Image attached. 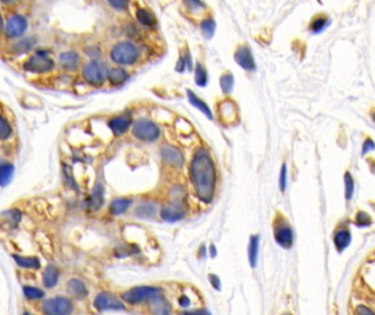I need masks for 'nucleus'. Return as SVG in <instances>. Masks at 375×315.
Masks as SVG:
<instances>
[{
	"label": "nucleus",
	"mask_w": 375,
	"mask_h": 315,
	"mask_svg": "<svg viewBox=\"0 0 375 315\" xmlns=\"http://www.w3.org/2000/svg\"><path fill=\"white\" fill-rule=\"evenodd\" d=\"M190 175L195 195L203 202L212 201L216 188V169L207 150L199 149L190 164Z\"/></svg>",
	"instance_id": "f257e3e1"
},
{
	"label": "nucleus",
	"mask_w": 375,
	"mask_h": 315,
	"mask_svg": "<svg viewBox=\"0 0 375 315\" xmlns=\"http://www.w3.org/2000/svg\"><path fill=\"white\" fill-rule=\"evenodd\" d=\"M163 295V291L157 287L151 286H139L134 287L130 290L122 293V299L126 303L130 304H139L143 302H152L158 296Z\"/></svg>",
	"instance_id": "f03ea898"
},
{
	"label": "nucleus",
	"mask_w": 375,
	"mask_h": 315,
	"mask_svg": "<svg viewBox=\"0 0 375 315\" xmlns=\"http://www.w3.org/2000/svg\"><path fill=\"white\" fill-rule=\"evenodd\" d=\"M138 49L132 42L124 41L115 44L111 51V58L115 64L133 65L138 59Z\"/></svg>",
	"instance_id": "7ed1b4c3"
},
{
	"label": "nucleus",
	"mask_w": 375,
	"mask_h": 315,
	"mask_svg": "<svg viewBox=\"0 0 375 315\" xmlns=\"http://www.w3.org/2000/svg\"><path fill=\"white\" fill-rule=\"evenodd\" d=\"M273 236L281 248L290 249L293 245V231L283 216L278 215L274 218Z\"/></svg>",
	"instance_id": "20e7f679"
},
{
	"label": "nucleus",
	"mask_w": 375,
	"mask_h": 315,
	"mask_svg": "<svg viewBox=\"0 0 375 315\" xmlns=\"http://www.w3.org/2000/svg\"><path fill=\"white\" fill-rule=\"evenodd\" d=\"M72 308L71 301L65 296L47 299L42 304V311L45 315H70Z\"/></svg>",
	"instance_id": "39448f33"
},
{
	"label": "nucleus",
	"mask_w": 375,
	"mask_h": 315,
	"mask_svg": "<svg viewBox=\"0 0 375 315\" xmlns=\"http://www.w3.org/2000/svg\"><path fill=\"white\" fill-rule=\"evenodd\" d=\"M133 135L142 141H155L161 136V129L154 122L140 119L134 124Z\"/></svg>",
	"instance_id": "423d86ee"
},
{
	"label": "nucleus",
	"mask_w": 375,
	"mask_h": 315,
	"mask_svg": "<svg viewBox=\"0 0 375 315\" xmlns=\"http://www.w3.org/2000/svg\"><path fill=\"white\" fill-rule=\"evenodd\" d=\"M54 61L48 56V53L43 51L36 52L33 56H31L24 64V70L34 72V73H43L53 69Z\"/></svg>",
	"instance_id": "0eeeda50"
},
{
	"label": "nucleus",
	"mask_w": 375,
	"mask_h": 315,
	"mask_svg": "<svg viewBox=\"0 0 375 315\" xmlns=\"http://www.w3.org/2000/svg\"><path fill=\"white\" fill-rule=\"evenodd\" d=\"M106 66L98 60H92L85 66L83 70L84 79L91 85H101L106 80Z\"/></svg>",
	"instance_id": "6e6552de"
},
{
	"label": "nucleus",
	"mask_w": 375,
	"mask_h": 315,
	"mask_svg": "<svg viewBox=\"0 0 375 315\" xmlns=\"http://www.w3.org/2000/svg\"><path fill=\"white\" fill-rule=\"evenodd\" d=\"M95 306L100 311H121L125 306L123 302L111 292H101L96 296Z\"/></svg>",
	"instance_id": "1a4fd4ad"
},
{
	"label": "nucleus",
	"mask_w": 375,
	"mask_h": 315,
	"mask_svg": "<svg viewBox=\"0 0 375 315\" xmlns=\"http://www.w3.org/2000/svg\"><path fill=\"white\" fill-rule=\"evenodd\" d=\"M187 208L184 202L171 201L161 210V217L167 222H176L186 217Z\"/></svg>",
	"instance_id": "9d476101"
},
{
	"label": "nucleus",
	"mask_w": 375,
	"mask_h": 315,
	"mask_svg": "<svg viewBox=\"0 0 375 315\" xmlns=\"http://www.w3.org/2000/svg\"><path fill=\"white\" fill-rule=\"evenodd\" d=\"M162 158L166 163L173 168H181L184 163V158L181 151L174 146H164L162 148Z\"/></svg>",
	"instance_id": "9b49d317"
},
{
	"label": "nucleus",
	"mask_w": 375,
	"mask_h": 315,
	"mask_svg": "<svg viewBox=\"0 0 375 315\" xmlns=\"http://www.w3.org/2000/svg\"><path fill=\"white\" fill-rule=\"evenodd\" d=\"M235 61L244 68L245 70H255L256 68V63L253 54H251V49L247 45H242L237 48V51L235 52Z\"/></svg>",
	"instance_id": "f8f14e48"
},
{
	"label": "nucleus",
	"mask_w": 375,
	"mask_h": 315,
	"mask_svg": "<svg viewBox=\"0 0 375 315\" xmlns=\"http://www.w3.org/2000/svg\"><path fill=\"white\" fill-rule=\"evenodd\" d=\"M28 22L22 16L11 17L6 26V34L9 38H19L26 32Z\"/></svg>",
	"instance_id": "ddd939ff"
},
{
	"label": "nucleus",
	"mask_w": 375,
	"mask_h": 315,
	"mask_svg": "<svg viewBox=\"0 0 375 315\" xmlns=\"http://www.w3.org/2000/svg\"><path fill=\"white\" fill-rule=\"evenodd\" d=\"M132 124V120L128 116L122 115L113 117L112 120L109 121V127L113 132L114 135H123L127 132Z\"/></svg>",
	"instance_id": "4468645a"
},
{
	"label": "nucleus",
	"mask_w": 375,
	"mask_h": 315,
	"mask_svg": "<svg viewBox=\"0 0 375 315\" xmlns=\"http://www.w3.org/2000/svg\"><path fill=\"white\" fill-rule=\"evenodd\" d=\"M334 243L338 252H343L351 243V233L347 228L338 229L334 234Z\"/></svg>",
	"instance_id": "2eb2a0df"
},
{
	"label": "nucleus",
	"mask_w": 375,
	"mask_h": 315,
	"mask_svg": "<svg viewBox=\"0 0 375 315\" xmlns=\"http://www.w3.org/2000/svg\"><path fill=\"white\" fill-rule=\"evenodd\" d=\"M151 312L153 315H171V304L164 295L149 302Z\"/></svg>",
	"instance_id": "dca6fc26"
},
{
	"label": "nucleus",
	"mask_w": 375,
	"mask_h": 315,
	"mask_svg": "<svg viewBox=\"0 0 375 315\" xmlns=\"http://www.w3.org/2000/svg\"><path fill=\"white\" fill-rule=\"evenodd\" d=\"M67 291L78 299H84L88 294V289L85 282L81 279H76V278L67 282Z\"/></svg>",
	"instance_id": "f3484780"
},
{
	"label": "nucleus",
	"mask_w": 375,
	"mask_h": 315,
	"mask_svg": "<svg viewBox=\"0 0 375 315\" xmlns=\"http://www.w3.org/2000/svg\"><path fill=\"white\" fill-rule=\"evenodd\" d=\"M128 77L130 76H128L127 71L120 67L111 68V69L107 72V79L112 85L123 84L128 79Z\"/></svg>",
	"instance_id": "a211bd4d"
},
{
	"label": "nucleus",
	"mask_w": 375,
	"mask_h": 315,
	"mask_svg": "<svg viewBox=\"0 0 375 315\" xmlns=\"http://www.w3.org/2000/svg\"><path fill=\"white\" fill-rule=\"evenodd\" d=\"M187 95H188V98H189V102L191 103L194 108L199 109L201 112L207 117L208 120H213L212 111H211L210 108H208V105L204 101L201 100V98L191 90L187 91Z\"/></svg>",
	"instance_id": "6ab92c4d"
},
{
	"label": "nucleus",
	"mask_w": 375,
	"mask_h": 315,
	"mask_svg": "<svg viewBox=\"0 0 375 315\" xmlns=\"http://www.w3.org/2000/svg\"><path fill=\"white\" fill-rule=\"evenodd\" d=\"M59 64L67 70H75L79 65V56L75 52H66L59 56Z\"/></svg>",
	"instance_id": "aec40b11"
},
{
	"label": "nucleus",
	"mask_w": 375,
	"mask_h": 315,
	"mask_svg": "<svg viewBox=\"0 0 375 315\" xmlns=\"http://www.w3.org/2000/svg\"><path fill=\"white\" fill-rule=\"evenodd\" d=\"M136 19L144 27L153 28L156 26V17L147 8H138L136 10Z\"/></svg>",
	"instance_id": "412c9836"
},
{
	"label": "nucleus",
	"mask_w": 375,
	"mask_h": 315,
	"mask_svg": "<svg viewBox=\"0 0 375 315\" xmlns=\"http://www.w3.org/2000/svg\"><path fill=\"white\" fill-rule=\"evenodd\" d=\"M259 236H251L248 244V259L251 267L257 266L258 254H259Z\"/></svg>",
	"instance_id": "4be33fe9"
},
{
	"label": "nucleus",
	"mask_w": 375,
	"mask_h": 315,
	"mask_svg": "<svg viewBox=\"0 0 375 315\" xmlns=\"http://www.w3.org/2000/svg\"><path fill=\"white\" fill-rule=\"evenodd\" d=\"M132 203V200L128 198H124V197H121V198H115L112 200V202L110 203V213L114 216H120L122 214H124L126 210L130 208Z\"/></svg>",
	"instance_id": "5701e85b"
},
{
	"label": "nucleus",
	"mask_w": 375,
	"mask_h": 315,
	"mask_svg": "<svg viewBox=\"0 0 375 315\" xmlns=\"http://www.w3.org/2000/svg\"><path fill=\"white\" fill-rule=\"evenodd\" d=\"M157 212V207L155 203H152V202H144V203H140V205L135 209L134 212V215L136 216V217L138 218H152L155 216Z\"/></svg>",
	"instance_id": "b1692460"
},
{
	"label": "nucleus",
	"mask_w": 375,
	"mask_h": 315,
	"mask_svg": "<svg viewBox=\"0 0 375 315\" xmlns=\"http://www.w3.org/2000/svg\"><path fill=\"white\" fill-rule=\"evenodd\" d=\"M59 271L55 266H47L43 273V282L47 288H52L56 285L58 281Z\"/></svg>",
	"instance_id": "393cba45"
},
{
	"label": "nucleus",
	"mask_w": 375,
	"mask_h": 315,
	"mask_svg": "<svg viewBox=\"0 0 375 315\" xmlns=\"http://www.w3.org/2000/svg\"><path fill=\"white\" fill-rule=\"evenodd\" d=\"M104 200V189L102 184H98L97 186L94 188L90 196V206L95 210L99 209Z\"/></svg>",
	"instance_id": "a878e982"
},
{
	"label": "nucleus",
	"mask_w": 375,
	"mask_h": 315,
	"mask_svg": "<svg viewBox=\"0 0 375 315\" xmlns=\"http://www.w3.org/2000/svg\"><path fill=\"white\" fill-rule=\"evenodd\" d=\"M15 261L19 266L23 268H31V269H39L41 267V263L36 257H24V256H14Z\"/></svg>",
	"instance_id": "bb28decb"
},
{
	"label": "nucleus",
	"mask_w": 375,
	"mask_h": 315,
	"mask_svg": "<svg viewBox=\"0 0 375 315\" xmlns=\"http://www.w3.org/2000/svg\"><path fill=\"white\" fill-rule=\"evenodd\" d=\"M14 171L15 169L11 164H0V185H2V186H6V185H8L10 183L12 176H14Z\"/></svg>",
	"instance_id": "cd10ccee"
},
{
	"label": "nucleus",
	"mask_w": 375,
	"mask_h": 315,
	"mask_svg": "<svg viewBox=\"0 0 375 315\" xmlns=\"http://www.w3.org/2000/svg\"><path fill=\"white\" fill-rule=\"evenodd\" d=\"M194 81L201 88L205 86L207 84V71L206 68L202 64L198 63L195 66L194 69Z\"/></svg>",
	"instance_id": "c85d7f7f"
},
{
	"label": "nucleus",
	"mask_w": 375,
	"mask_h": 315,
	"mask_svg": "<svg viewBox=\"0 0 375 315\" xmlns=\"http://www.w3.org/2000/svg\"><path fill=\"white\" fill-rule=\"evenodd\" d=\"M219 85L220 89H222L223 93L225 94H230L233 91V86H234V76L231 72H225L224 75L220 76L219 79Z\"/></svg>",
	"instance_id": "c756f323"
},
{
	"label": "nucleus",
	"mask_w": 375,
	"mask_h": 315,
	"mask_svg": "<svg viewBox=\"0 0 375 315\" xmlns=\"http://www.w3.org/2000/svg\"><path fill=\"white\" fill-rule=\"evenodd\" d=\"M220 109H222V112H220V114H222L223 119L225 121L234 120V116L236 115L235 104L231 101H225L224 103H222V107H220Z\"/></svg>",
	"instance_id": "7c9ffc66"
},
{
	"label": "nucleus",
	"mask_w": 375,
	"mask_h": 315,
	"mask_svg": "<svg viewBox=\"0 0 375 315\" xmlns=\"http://www.w3.org/2000/svg\"><path fill=\"white\" fill-rule=\"evenodd\" d=\"M23 293L26 295V298L29 300H39L44 296V291L41 290L40 288L32 287V286H27L23 288Z\"/></svg>",
	"instance_id": "2f4dec72"
},
{
	"label": "nucleus",
	"mask_w": 375,
	"mask_h": 315,
	"mask_svg": "<svg viewBox=\"0 0 375 315\" xmlns=\"http://www.w3.org/2000/svg\"><path fill=\"white\" fill-rule=\"evenodd\" d=\"M201 30H202L203 34H204V36L211 39L215 32V21L212 19V18L204 19L201 23Z\"/></svg>",
	"instance_id": "473e14b6"
},
{
	"label": "nucleus",
	"mask_w": 375,
	"mask_h": 315,
	"mask_svg": "<svg viewBox=\"0 0 375 315\" xmlns=\"http://www.w3.org/2000/svg\"><path fill=\"white\" fill-rule=\"evenodd\" d=\"M11 127L8 124V122L6 121L4 117L0 116V139L6 140L10 137L11 135Z\"/></svg>",
	"instance_id": "72a5a7b5"
},
{
	"label": "nucleus",
	"mask_w": 375,
	"mask_h": 315,
	"mask_svg": "<svg viewBox=\"0 0 375 315\" xmlns=\"http://www.w3.org/2000/svg\"><path fill=\"white\" fill-rule=\"evenodd\" d=\"M355 224L359 227H367L372 224V219L370 215L364 212H359L355 216Z\"/></svg>",
	"instance_id": "f704fd0d"
},
{
	"label": "nucleus",
	"mask_w": 375,
	"mask_h": 315,
	"mask_svg": "<svg viewBox=\"0 0 375 315\" xmlns=\"http://www.w3.org/2000/svg\"><path fill=\"white\" fill-rule=\"evenodd\" d=\"M345 182H346V198H347V200H350L352 198L354 185H353L352 177H351V175L349 174V173H347L346 176H345Z\"/></svg>",
	"instance_id": "c9c22d12"
},
{
	"label": "nucleus",
	"mask_w": 375,
	"mask_h": 315,
	"mask_svg": "<svg viewBox=\"0 0 375 315\" xmlns=\"http://www.w3.org/2000/svg\"><path fill=\"white\" fill-rule=\"evenodd\" d=\"M325 26H326L325 18H317V19L313 21L312 29H313V31H315V32H319V31H322L324 29Z\"/></svg>",
	"instance_id": "e433bc0d"
},
{
	"label": "nucleus",
	"mask_w": 375,
	"mask_h": 315,
	"mask_svg": "<svg viewBox=\"0 0 375 315\" xmlns=\"http://www.w3.org/2000/svg\"><path fill=\"white\" fill-rule=\"evenodd\" d=\"M280 189L282 191H284L286 188V165L283 164L282 165V169L280 172Z\"/></svg>",
	"instance_id": "4c0bfd02"
},
{
	"label": "nucleus",
	"mask_w": 375,
	"mask_h": 315,
	"mask_svg": "<svg viewBox=\"0 0 375 315\" xmlns=\"http://www.w3.org/2000/svg\"><path fill=\"white\" fill-rule=\"evenodd\" d=\"M356 315H375V313L371 310L370 307L365 305H358L355 308Z\"/></svg>",
	"instance_id": "58836bf2"
},
{
	"label": "nucleus",
	"mask_w": 375,
	"mask_h": 315,
	"mask_svg": "<svg viewBox=\"0 0 375 315\" xmlns=\"http://www.w3.org/2000/svg\"><path fill=\"white\" fill-rule=\"evenodd\" d=\"M178 315H211L210 312H207L204 308H198V310H192V311H183Z\"/></svg>",
	"instance_id": "ea45409f"
},
{
	"label": "nucleus",
	"mask_w": 375,
	"mask_h": 315,
	"mask_svg": "<svg viewBox=\"0 0 375 315\" xmlns=\"http://www.w3.org/2000/svg\"><path fill=\"white\" fill-rule=\"evenodd\" d=\"M178 303H179L182 307H189L190 305H191V300H190L188 295L183 294L179 296V299H178Z\"/></svg>",
	"instance_id": "a19ab883"
},
{
	"label": "nucleus",
	"mask_w": 375,
	"mask_h": 315,
	"mask_svg": "<svg viewBox=\"0 0 375 315\" xmlns=\"http://www.w3.org/2000/svg\"><path fill=\"white\" fill-rule=\"evenodd\" d=\"M208 278H210V282L212 283V286L214 287V289L219 290L220 289V281L218 279V277L216 275L211 274L210 276H208Z\"/></svg>",
	"instance_id": "79ce46f5"
},
{
	"label": "nucleus",
	"mask_w": 375,
	"mask_h": 315,
	"mask_svg": "<svg viewBox=\"0 0 375 315\" xmlns=\"http://www.w3.org/2000/svg\"><path fill=\"white\" fill-rule=\"evenodd\" d=\"M32 46V42H30V40H24L22 42H20L19 44L17 45L18 48H21V52H24V51H28V49H30V47Z\"/></svg>",
	"instance_id": "37998d69"
},
{
	"label": "nucleus",
	"mask_w": 375,
	"mask_h": 315,
	"mask_svg": "<svg viewBox=\"0 0 375 315\" xmlns=\"http://www.w3.org/2000/svg\"><path fill=\"white\" fill-rule=\"evenodd\" d=\"M110 5L113 6L115 9H120V10H123L125 7H127V3L122 2V0H118V2H110Z\"/></svg>",
	"instance_id": "c03bdc74"
},
{
	"label": "nucleus",
	"mask_w": 375,
	"mask_h": 315,
	"mask_svg": "<svg viewBox=\"0 0 375 315\" xmlns=\"http://www.w3.org/2000/svg\"><path fill=\"white\" fill-rule=\"evenodd\" d=\"M372 149H374V144H373V141H371L370 139H368L367 141H365V145H364V150H363V152H366V151H368V150H372Z\"/></svg>",
	"instance_id": "a18cd8bd"
},
{
	"label": "nucleus",
	"mask_w": 375,
	"mask_h": 315,
	"mask_svg": "<svg viewBox=\"0 0 375 315\" xmlns=\"http://www.w3.org/2000/svg\"><path fill=\"white\" fill-rule=\"evenodd\" d=\"M3 19H2V16H0V32H2V30H3Z\"/></svg>",
	"instance_id": "49530a36"
},
{
	"label": "nucleus",
	"mask_w": 375,
	"mask_h": 315,
	"mask_svg": "<svg viewBox=\"0 0 375 315\" xmlns=\"http://www.w3.org/2000/svg\"><path fill=\"white\" fill-rule=\"evenodd\" d=\"M282 315H292V314H290V313H285V314H282Z\"/></svg>",
	"instance_id": "de8ad7c7"
},
{
	"label": "nucleus",
	"mask_w": 375,
	"mask_h": 315,
	"mask_svg": "<svg viewBox=\"0 0 375 315\" xmlns=\"http://www.w3.org/2000/svg\"><path fill=\"white\" fill-rule=\"evenodd\" d=\"M24 315H32V314H30V313H24Z\"/></svg>",
	"instance_id": "09e8293b"
}]
</instances>
